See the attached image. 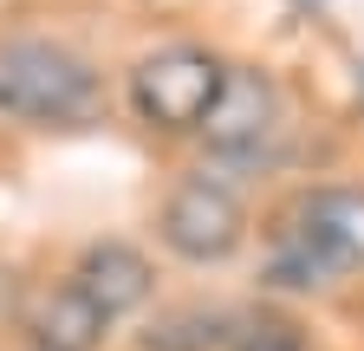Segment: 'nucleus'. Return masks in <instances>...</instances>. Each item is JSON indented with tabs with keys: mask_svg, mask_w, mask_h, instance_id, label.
Masks as SVG:
<instances>
[{
	"mask_svg": "<svg viewBox=\"0 0 364 351\" xmlns=\"http://www.w3.org/2000/svg\"><path fill=\"white\" fill-rule=\"evenodd\" d=\"M235 351H306V345H299V332H287V325H260V332H247Z\"/></svg>",
	"mask_w": 364,
	"mask_h": 351,
	"instance_id": "obj_9",
	"label": "nucleus"
},
{
	"mask_svg": "<svg viewBox=\"0 0 364 351\" xmlns=\"http://www.w3.org/2000/svg\"><path fill=\"white\" fill-rule=\"evenodd\" d=\"M358 267H364V189H306L273 228L267 280L306 293Z\"/></svg>",
	"mask_w": 364,
	"mask_h": 351,
	"instance_id": "obj_1",
	"label": "nucleus"
},
{
	"mask_svg": "<svg viewBox=\"0 0 364 351\" xmlns=\"http://www.w3.org/2000/svg\"><path fill=\"white\" fill-rule=\"evenodd\" d=\"M221 332H215V319L202 325V319H169V325H156L150 338H144V351H202V345H215Z\"/></svg>",
	"mask_w": 364,
	"mask_h": 351,
	"instance_id": "obj_8",
	"label": "nucleus"
},
{
	"mask_svg": "<svg viewBox=\"0 0 364 351\" xmlns=\"http://www.w3.org/2000/svg\"><path fill=\"white\" fill-rule=\"evenodd\" d=\"M358 92H364V65H358Z\"/></svg>",
	"mask_w": 364,
	"mask_h": 351,
	"instance_id": "obj_10",
	"label": "nucleus"
},
{
	"mask_svg": "<svg viewBox=\"0 0 364 351\" xmlns=\"http://www.w3.org/2000/svg\"><path fill=\"white\" fill-rule=\"evenodd\" d=\"M156 234H163V247L176 260L208 267V260H228L247 241V208L215 176H182L169 189V202H163V215H156Z\"/></svg>",
	"mask_w": 364,
	"mask_h": 351,
	"instance_id": "obj_4",
	"label": "nucleus"
},
{
	"mask_svg": "<svg viewBox=\"0 0 364 351\" xmlns=\"http://www.w3.org/2000/svg\"><path fill=\"white\" fill-rule=\"evenodd\" d=\"M228 85V65L202 46H163L150 59H136L130 72V111L150 130H169V137H189V130L208 124L215 98Z\"/></svg>",
	"mask_w": 364,
	"mask_h": 351,
	"instance_id": "obj_3",
	"label": "nucleus"
},
{
	"mask_svg": "<svg viewBox=\"0 0 364 351\" xmlns=\"http://www.w3.org/2000/svg\"><path fill=\"white\" fill-rule=\"evenodd\" d=\"M105 332H111V319L65 280L59 293H46L39 319H33V351H98Z\"/></svg>",
	"mask_w": 364,
	"mask_h": 351,
	"instance_id": "obj_7",
	"label": "nucleus"
},
{
	"mask_svg": "<svg viewBox=\"0 0 364 351\" xmlns=\"http://www.w3.org/2000/svg\"><path fill=\"white\" fill-rule=\"evenodd\" d=\"M150 260L136 254L130 241H91L85 254H78V267H72V286L98 306L105 319H124L130 306H144L150 299Z\"/></svg>",
	"mask_w": 364,
	"mask_h": 351,
	"instance_id": "obj_6",
	"label": "nucleus"
},
{
	"mask_svg": "<svg viewBox=\"0 0 364 351\" xmlns=\"http://www.w3.org/2000/svg\"><path fill=\"white\" fill-rule=\"evenodd\" d=\"M273 130H280V85L260 65H228V85H221V98L202 124L208 150L228 163H247L273 144Z\"/></svg>",
	"mask_w": 364,
	"mask_h": 351,
	"instance_id": "obj_5",
	"label": "nucleus"
},
{
	"mask_svg": "<svg viewBox=\"0 0 364 351\" xmlns=\"http://www.w3.org/2000/svg\"><path fill=\"white\" fill-rule=\"evenodd\" d=\"M105 104V85L78 53L53 39H14L0 46V111L20 124H85Z\"/></svg>",
	"mask_w": 364,
	"mask_h": 351,
	"instance_id": "obj_2",
	"label": "nucleus"
}]
</instances>
